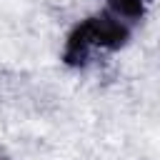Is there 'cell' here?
I'll return each instance as SVG.
<instances>
[{"mask_svg": "<svg viewBox=\"0 0 160 160\" xmlns=\"http://www.w3.org/2000/svg\"><path fill=\"white\" fill-rule=\"evenodd\" d=\"M148 5H150V0H105V10H110L128 25L140 22L148 12Z\"/></svg>", "mask_w": 160, "mask_h": 160, "instance_id": "7a4b0ae2", "label": "cell"}, {"mask_svg": "<svg viewBox=\"0 0 160 160\" xmlns=\"http://www.w3.org/2000/svg\"><path fill=\"white\" fill-rule=\"evenodd\" d=\"M130 28L125 20L112 15L110 10H98L82 18L65 38L62 45V62L70 68H85L92 58L105 52H118L130 40Z\"/></svg>", "mask_w": 160, "mask_h": 160, "instance_id": "6da1fadb", "label": "cell"}]
</instances>
